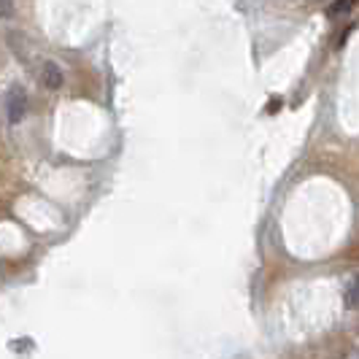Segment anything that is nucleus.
Masks as SVG:
<instances>
[{
  "label": "nucleus",
  "instance_id": "obj_1",
  "mask_svg": "<svg viewBox=\"0 0 359 359\" xmlns=\"http://www.w3.org/2000/svg\"><path fill=\"white\" fill-rule=\"evenodd\" d=\"M25 114H27V95L19 84H14L6 92V116L11 125H19L25 119Z\"/></svg>",
  "mask_w": 359,
  "mask_h": 359
},
{
  "label": "nucleus",
  "instance_id": "obj_2",
  "mask_svg": "<svg viewBox=\"0 0 359 359\" xmlns=\"http://www.w3.org/2000/svg\"><path fill=\"white\" fill-rule=\"evenodd\" d=\"M41 81H43V87H49V90H60L62 87V71L54 65V62H43L41 65Z\"/></svg>",
  "mask_w": 359,
  "mask_h": 359
},
{
  "label": "nucleus",
  "instance_id": "obj_3",
  "mask_svg": "<svg viewBox=\"0 0 359 359\" xmlns=\"http://www.w3.org/2000/svg\"><path fill=\"white\" fill-rule=\"evenodd\" d=\"M359 0H335L330 8H327V17H332V19H338V17H346L354 6H357Z\"/></svg>",
  "mask_w": 359,
  "mask_h": 359
},
{
  "label": "nucleus",
  "instance_id": "obj_4",
  "mask_svg": "<svg viewBox=\"0 0 359 359\" xmlns=\"http://www.w3.org/2000/svg\"><path fill=\"white\" fill-rule=\"evenodd\" d=\"M346 306L359 308V276L348 284V289H346Z\"/></svg>",
  "mask_w": 359,
  "mask_h": 359
},
{
  "label": "nucleus",
  "instance_id": "obj_5",
  "mask_svg": "<svg viewBox=\"0 0 359 359\" xmlns=\"http://www.w3.org/2000/svg\"><path fill=\"white\" fill-rule=\"evenodd\" d=\"M14 14V3L11 0H0V19H8Z\"/></svg>",
  "mask_w": 359,
  "mask_h": 359
}]
</instances>
